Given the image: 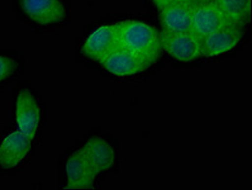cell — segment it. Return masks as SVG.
I'll return each mask as SVG.
<instances>
[{"label":"cell","mask_w":252,"mask_h":190,"mask_svg":"<svg viewBox=\"0 0 252 190\" xmlns=\"http://www.w3.org/2000/svg\"><path fill=\"white\" fill-rule=\"evenodd\" d=\"M118 47L133 52L154 63L158 57L161 42L156 30L142 22L126 21L117 24Z\"/></svg>","instance_id":"obj_1"},{"label":"cell","mask_w":252,"mask_h":190,"mask_svg":"<svg viewBox=\"0 0 252 190\" xmlns=\"http://www.w3.org/2000/svg\"><path fill=\"white\" fill-rule=\"evenodd\" d=\"M34 142L14 126L0 132V174H17L27 166Z\"/></svg>","instance_id":"obj_2"},{"label":"cell","mask_w":252,"mask_h":190,"mask_svg":"<svg viewBox=\"0 0 252 190\" xmlns=\"http://www.w3.org/2000/svg\"><path fill=\"white\" fill-rule=\"evenodd\" d=\"M13 119L15 128L37 142L43 123V109L37 95L28 85H21L15 89Z\"/></svg>","instance_id":"obj_3"},{"label":"cell","mask_w":252,"mask_h":190,"mask_svg":"<svg viewBox=\"0 0 252 190\" xmlns=\"http://www.w3.org/2000/svg\"><path fill=\"white\" fill-rule=\"evenodd\" d=\"M15 9L24 22L48 27L65 18V8L61 0H15Z\"/></svg>","instance_id":"obj_4"},{"label":"cell","mask_w":252,"mask_h":190,"mask_svg":"<svg viewBox=\"0 0 252 190\" xmlns=\"http://www.w3.org/2000/svg\"><path fill=\"white\" fill-rule=\"evenodd\" d=\"M161 42L172 57L183 63H191L203 55L202 39L191 31L179 33L165 32Z\"/></svg>","instance_id":"obj_5"},{"label":"cell","mask_w":252,"mask_h":190,"mask_svg":"<svg viewBox=\"0 0 252 190\" xmlns=\"http://www.w3.org/2000/svg\"><path fill=\"white\" fill-rule=\"evenodd\" d=\"M228 21L216 3L208 1L193 5L191 10V32L203 39L211 33L227 26Z\"/></svg>","instance_id":"obj_6"},{"label":"cell","mask_w":252,"mask_h":190,"mask_svg":"<svg viewBox=\"0 0 252 190\" xmlns=\"http://www.w3.org/2000/svg\"><path fill=\"white\" fill-rule=\"evenodd\" d=\"M65 172L67 178V189H80V188H92L98 170L95 169L84 149L72 152L65 163Z\"/></svg>","instance_id":"obj_7"},{"label":"cell","mask_w":252,"mask_h":190,"mask_svg":"<svg viewBox=\"0 0 252 190\" xmlns=\"http://www.w3.org/2000/svg\"><path fill=\"white\" fill-rule=\"evenodd\" d=\"M100 63L108 72L117 75V76L134 75L152 65V63H150L149 60L142 59L133 52H129L122 47H117L116 50L112 51L109 55H107L101 60Z\"/></svg>","instance_id":"obj_8"},{"label":"cell","mask_w":252,"mask_h":190,"mask_svg":"<svg viewBox=\"0 0 252 190\" xmlns=\"http://www.w3.org/2000/svg\"><path fill=\"white\" fill-rule=\"evenodd\" d=\"M117 47H118V32H117V24H113V26H103L94 31L84 43L83 52L90 59L101 61Z\"/></svg>","instance_id":"obj_9"},{"label":"cell","mask_w":252,"mask_h":190,"mask_svg":"<svg viewBox=\"0 0 252 190\" xmlns=\"http://www.w3.org/2000/svg\"><path fill=\"white\" fill-rule=\"evenodd\" d=\"M241 41V32L233 24H227L220 30L211 33L202 39L203 55L218 56L237 47Z\"/></svg>","instance_id":"obj_10"},{"label":"cell","mask_w":252,"mask_h":190,"mask_svg":"<svg viewBox=\"0 0 252 190\" xmlns=\"http://www.w3.org/2000/svg\"><path fill=\"white\" fill-rule=\"evenodd\" d=\"M161 10V23L167 33L191 31V4L172 0L171 3L163 6Z\"/></svg>","instance_id":"obj_11"},{"label":"cell","mask_w":252,"mask_h":190,"mask_svg":"<svg viewBox=\"0 0 252 190\" xmlns=\"http://www.w3.org/2000/svg\"><path fill=\"white\" fill-rule=\"evenodd\" d=\"M88 158L93 162L98 172L112 170L117 163V152L108 141L100 137H95L85 143L83 147Z\"/></svg>","instance_id":"obj_12"},{"label":"cell","mask_w":252,"mask_h":190,"mask_svg":"<svg viewBox=\"0 0 252 190\" xmlns=\"http://www.w3.org/2000/svg\"><path fill=\"white\" fill-rule=\"evenodd\" d=\"M216 4L231 24L246 21L251 10V0H217Z\"/></svg>","instance_id":"obj_13"},{"label":"cell","mask_w":252,"mask_h":190,"mask_svg":"<svg viewBox=\"0 0 252 190\" xmlns=\"http://www.w3.org/2000/svg\"><path fill=\"white\" fill-rule=\"evenodd\" d=\"M22 61L14 52H0V88L22 74Z\"/></svg>","instance_id":"obj_14"},{"label":"cell","mask_w":252,"mask_h":190,"mask_svg":"<svg viewBox=\"0 0 252 190\" xmlns=\"http://www.w3.org/2000/svg\"><path fill=\"white\" fill-rule=\"evenodd\" d=\"M154 1H155V4H156V5L160 8V9H162L163 6H166L167 4L171 3L172 0H154Z\"/></svg>","instance_id":"obj_15"},{"label":"cell","mask_w":252,"mask_h":190,"mask_svg":"<svg viewBox=\"0 0 252 190\" xmlns=\"http://www.w3.org/2000/svg\"><path fill=\"white\" fill-rule=\"evenodd\" d=\"M208 1H213V0H191V5H195V4L200 3H208Z\"/></svg>","instance_id":"obj_16"},{"label":"cell","mask_w":252,"mask_h":190,"mask_svg":"<svg viewBox=\"0 0 252 190\" xmlns=\"http://www.w3.org/2000/svg\"><path fill=\"white\" fill-rule=\"evenodd\" d=\"M179 1H184V3H189V4H191V0H179Z\"/></svg>","instance_id":"obj_17"}]
</instances>
